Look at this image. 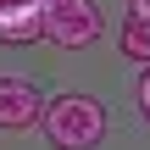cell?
Returning <instances> with one entry per match:
<instances>
[{
	"label": "cell",
	"mask_w": 150,
	"mask_h": 150,
	"mask_svg": "<svg viewBox=\"0 0 150 150\" xmlns=\"http://www.w3.org/2000/svg\"><path fill=\"white\" fill-rule=\"evenodd\" d=\"M122 56H134V61L150 67V22H139V17L122 22Z\"/></svg>",
	"instance_id": "5b68a950"
},
{
	"label": "cell",
	"mask_w": 150,
	"mask_h": 150,
	"mask_svg": "<svg viewBox=\"0 0 150 150\" xmlns=\"http://www.w3.org/2000/svg\"><path fill=\"white\" fill-rule=\"evenodd\" d=\"M45 39V11L33 0H0V45H33Z\"/></svg>",
	"instance_id": "277c9868"
},
{
	"label": "cell",
	"mask_w": 150,
	"mask_h": 150,
	"mask_svg": "<svg viewBox=\"0 0 150 150\" xmlns=\"http://www.w3.org/2000/svg\"><path fill=\"white\" fill-rule=\"evenodd\" d=\"M134 100H139V111H145V122H150V67H145V78H139V89H134Z\"/></svg>",
	"instance_id": "8992f818"
},
{
	"label": "cell",
	"mask_w": 150,
	"mask_h": 150,
	"mask_svg": "<svg viewBox=\"0 0 150 150\" xmlns=\"http://www.w3.org/2000/svg\"><path fill=\"white\" fill-rule=\"evenodd\" d=\"M128 6H134V17H139V22H150V0H128Z\"/></svg>",
	"instance_id": "52a82bcc"
},
{
	"label": "cell",
	"mask_w": 150,
	"mask_h": 150,
	"mask_svg": "<svg viewBox=\"0 0 150 150\" xmlns=\"http://www.w3.org/2000/svg\"><path fill=\"white\" fill-rule=\"evenodd\" d=\"M100 28H106V11L89 6V0H72V6L45 11V39L61 45V50H83V45H95Z\"/></svg>",
	"instance_id": "7a4b0ae2"
},
{
	"label": "cell",
	"mask_w": 150,
	"mask_h": 150,
	"mask_svg": "<svg viewBox=\"0 0 150 150\" xmlns=\"http://www.w3.org/2000/svg\"><path fill=\"white\" fill-rule=\"evenodd\" d=\"M39 11H56V6H72V0H33Z\"/></svg>",
	"instance_id": "ba28073f"
},
{
	"label": "cell",
	"mask_w": 150,
	"mask_h": 150,
	"mask_svg": "<svg viewBox=\"0 0 150 150\" xmlns=\"http://www.w3.org/2000/svg\"><path fill=\"white\" fill-rule=\"evenodd\" d=\"M45 117V95L33 78H0V128H33Z\"/></svg>",
	"instance_id": "3957f363"
},
{
	"label": "cell",
	"mask_w": 150,
	"mask_h": 150,
	"mask_svg": "<svg viewBox=\"0 0 150 150\" xmlns=\"http://www.w3.org/2000/svg\"><path fill=\"white\" fill-rule=\"evenodd\" d=\"M39 122H45V139L56 150H95L111 128V117L95 95H56V100H45Z\"/></svg>",
	"instance_id": "6da1fadb"
}]
</instances>
